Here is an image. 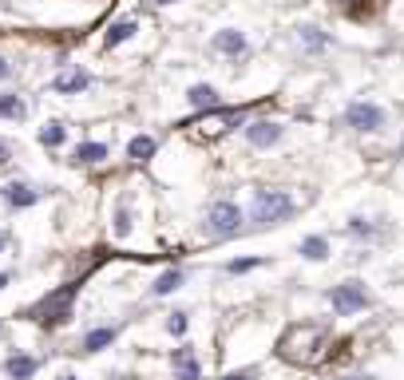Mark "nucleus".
<instances>
[{"label":"nucleus","mask_w":404,"mask_h":380,"mask_svg":"<svg viewBox=\"0 0 404 380\" xmlns=\"http://www.w3.org/2000/svg\"><path fill=\"white\" fill-rule=\"evenodd\" d=\"M115 234H119V238L131 234V214H127V206H119V214H115Z\"/></svg>","instance_id":"24"},{"label":"nucleus","mask_w":404,"mask_h":380,"mask_svg":"<svg viewBox=\"0 0 404 380\" xmlns=\"http://www.w3.org/2000/svg\"><path fill=\"white\" fill-rule=\"evenodd\" d=\"M88 83H91V76L80 68V64H71V68H64L60 76L52 80V91H60V95H80Z\"/></svg>","instance_id":"8"},{"label":"nucleus","mask_w":404,"mask_h":380,"mask_svg":"<svg viewBox=\"0 0 404 380\" xmlns=\"http://www.w3.org/2000/svg\"><path fill=\"white\" fill-rule=\"evenodd\" d=\"M186 100H191V107H198V111H214L218 107V91H214L210 83H194V88L186 91Z\"/></svg>","instance_id":"13"},{"label":"nucleus","mask_w":404,"mask_h":380,"mask_svg":"<svg viewBox=\"0 0 404 380\" xmlns=\"http://www.w3.org/2000/svg\"><path fill=\"white\" fill-rule=\"evenodd\" d=\"M4 372H8L12 380H32V376H36V357H28V352H16V357H8Z\"/></svg>","instance_id":"11"},{"label":"nucleus","mask_w":404,"mask_h":380,"mask_svg":"<svg viewBox=\"0 0 404 380\" xmlns=\"http://www.w3.org/2000/svg\"><path fill=\"white\" fill-rule=\"evenodd\" d=\"M345 123L353 131H361V135H373V131L384 127V107H376V103H369V100H357V103L345 107Z\"/></svg>","instance_id":"5"},{"label":"nucleus","mask_w":404,"mask_h":380,"mask_svg":"<svg viewBox=\"0 0 404 380\" xmlns=\"http://www.w3.org/2000/svg\"><path fill=\"white\" fill-rule=\"evenodd\" d=\"M278 139H282V123H273V119H254L246 127V143L250 147H273Z\"/></svg>","instance_id":"9"},{"label":"nucleus","mask_w":404,"mask_h":380,"mask_svg":"<svg viewBox=\"0 0 404 380\" xmlns=\"http://www.w3.org/2000/svg\"><path fill=\"white\" fill-rule=\"evenodd\" d=\"M171 369H174V380H202L198 357H194L191 345H179V349L171 352Z\"/></svg>","instance_id":"7"},{"label":"nucleus","mask_w":404,"mask_h":380,"mask_svg":"<svg viewBox=\"0 0 404 380\" xmlns=\"http://www.w3.org/2000/svg\"><path fill=\"white\" fill-rule=\"evenodd\" d=\"M4 162H8V143L0 139V167H4Z\"/></svg>","instance_id":"27"},{"label":"nucleus","mask_w":404,"mask_h":380,"mask_svg":"<svg viewBox=\"0 0 404 380\" xmlns=\"http://www.w3.org/2000/svg\"><path fill=\"white\" fill-rule=\"evenodd\" d=\"M179 285H182V273L179 270H167L159 281H155V293H159V297H167V293H174Z\"/></svg>","instance_id":"21"},{"label":"nucleus","mask_w":404,"mask_h":380,"mask_svg":"<svg viewBox=\"0 0 404 380\" xmlns=\"http://www.w3.org/2000/svg\"><path fill=\"white\" fill-rule=\"evenodd\" d=\"M329 301H333L337 317H353V313H361L364 305H369V293H364L361 281H341V285H333Z\"/></svg>","instance_id":"4"},{"label":"nucleus","mask_w":404,"mask_h":380,"mask_svg":"<svg viewBox=\"0 0 404 380\" xmlns=\"http://www.w3.org/2000/svg\"><path fill=\"white\" fill-rule=\"evenodd\" d=\"M210 48L218 52V56H230V60H238V56H246V48H250V40H246L238 28H222V32H214V40Z\"/></svg>","instance_id":"6"},{"label":"nucleus","mask_w":404,"mask_h":380,"mask_svg":"<svg viewBox=\"0 0 404 380\" xmlns=\"http://www.w3.org/2000/svg\"><path fill=\"white\" fill-rule=\"evenodd\" d=\"M222 380H250V372H226Z\"/></svg>","instance_id":"28"},{"label":"nucleus","mask_w":404,"mask_h":380,"mask_svg":"<svg viewBox=\"0 0 404 380\" xmlns=\"http://www.w3.org/2000/svg\"><path fill=\"white\" fill-rule=\"evenodd\" d=\"M238 226H242V206L230 198H218L206 210V230L214 234V238H230V234H238Z\"/></svg>","instance_id":"2"},{"label":"nucleus","mask_w":404,"mask_h":380,"mask_svg":"<svg viewBox=\"0 0 404 380\" xmlns=\"http://www.w3.org/2000/svg\"><path fill=\"white\" fill-rule=\"evenodd\" d=\"M107 159V143H80V147L71 150V162H76V167H91V162H103Z\"/></svg>","instance_id":"12"},{"label":"nucleus","mask_w":404,"mask_h":380,"mask_svg":"<svg viewBox=\"0 0 404 380\" xmlns=\"http://www.w3.org/2000/svg\"><path fill=\"white\" fill-rule=\"evenodd\" d=\"M297 32H302V44H305L309 52H321V48H329V36H325L321 28H314V24H305V28H297Z\"/></svg>","instance_id":"19"},{"label":"nucleus","mask_w":404,"mask_h":380,"mask_svg":"<svg viewBox=\"0 0 404 380\" xmlns=\"http://www.w3.org/2000/svg\"><path fill=\"white\" fill-rule=\"evenodd\" d=\"M76 293H80V281H68L64 290H56L52 297H44L40 309H36V321H44V325H60V321H68Z\"/></svg>","instance_id":"3"},{"label":"nucleus","mask_w":404,"mask_h":380,"mask_svg":"<svg viewBox=\"0 0 404 380\" xmlns=\"http://www.w3.org/2000/svg\"><path fill=\"white\" fill-rule=\"evenodd\" d=\"M60 380H76V376H68V372H64V376H60Z\"/></svg>","instance_id":"31"},{"label":"nucleus","mask_w":404,"mask_h":380,"mask_svg":"<svg viewBox=\"0 0 404 380\" xmlns=\"http://www.w3.org/2000/svg\"><path fill=\"white\" fill-rule=\"evenodd\" d=\"M8 76H12V64L4 60V56H0V80H8Z\"/></svg>","instance_id":"26"},{"label":"nucleus","mask_w":404,"mask_h":380,"mask_svg":"<svg viewBox=\"0 0 404 380\" xmlns=\"http://www.w3.org/2000/svg\"><path fill=\"white\" fill-rule=\"evenodd\" d=\"M159 4H179V0H159Z\"/></svg>","instance_id":"30"},{"label":"nucleus","mask_w":404,"mask_h":380,"mask_svg":"<svg viewBox=\"0 0 404 380\" xmlns=\"http://www.w3.org/2000/svg\"><path fill=\"white\" fill-rule=\"evenodd\" d=\"M302 258H309V261H325V258H329V242L317 238V234H314V238H305V242H302Z\"/></svg>","instance_id":"18"},{"label":"nucleus","mask_w":404,"mask_h":380,"mask_svg":"<svg viewBox=\"0 0 404 380\" xmlns=\"http://www.w3.org/2000/svg\"><path fill=\"white\" fill-rule=\"evenodd\" d=\"M64 135H68L64 123H44V127H40V143H44V147H60Z\"/></svg>","instance_id":"20"},{"label":"nucleus","mask_w":404,"mask_h":380,"mask_svg":"<svg viewBox=\"0 0 404 380\" xmlns=\"http://www.w3.org/2000/svg\"><path fill=\"white\" fill-rule=\"evenodd\" d=\"M119 337V329L115 325H107V329H91L88 337H83V352H100V349H107L112 340Z\"/></svg>","instance_id":"14"},{"label":"nucleus","mask_w":404,"mask_h":380,"mask_svg":"<svg viewBox=\"0 0 404 380\" xmlns=\"http://www.w3.org/2000/svg\"><path fill=\"white\" fill-rule=\"evenodd\" d=\"M262 266V258H234L230 266H226V273H250V270H258Z\"/></svg>","instance_id":"22"},{"label":"nucleus","mask_w":404,"mask_h":380,"mask_svg":"<svg viewBox=\"0 0 404 380\" xmlns=\"http://www.w3.org/2000/svg\"><path fill=\"white\" fill-rule=\"evenodd\" d=\"M337 380H353V376H337Z\"/></svg>","instance_id":"32"},{"label":"nucleus","mask_w":404,"mask_h":380,"mask_svg":"<svg viewBox=\"0 0 404 380\" xmlns=\"http://www.w3.org/2000/svg\"><path fill=\"white\" fill-rule=\"evenodd\" d=\"M28 107H24L20 95H0V119H24Z\"/></svg>","instance_id":"17"},{"label":"nucleus","mask_w":404,"mask_h":380,"mask_svg":"<svg viewBox=\"0 0 404 380\" xmlns=\"http://www.w3.org/2000/svg\"><path fill=\"white\" fill-rule=\"evenodd\" d=\"M349 234H357V238H373L376 226L373 222H364V218H349Z\"/></svg>","instance_id":"23"},{"label":"nucleus","mask_w":404,"mask_h":380,"mask_svg":"<svg viewBox=\"0 0 404 380\" xmlns=\"http://www.w3.org/2000/svg\"><path fill=\"white\" fill-rule=\"evenodd\" d=\"M167 329H171L174 337H182V333H186V313H171V317H167Z\"/></svg>","instance_id":"25"},{"label":"nucleus","mask_w":404,"mask_h":380,"mask_svg":"<svg viewBox=\"0 0 404 380\" xmlns=\"http://www.w3.org/2000/svg\"><path fill=\"white\" fill-rule=\"evenodd\" d=\"M4 285H8V273H0V290H4Z\"/></svg>","instance_id":"29"},{"label":"nucleus","mask_w":404,"mask_h":380,"mask_svg":"<svg viewBox=\"0 0 404 380\" xmlns=\"http://www.w3.org/2000/svg\"><path fill=\"white\" fill-rule=\"evenodd\" d=\"M155 147H159V143L151 139V135H135L131 143H127V159H135V162H147L155 155Z\"/></svg>","instance_id":"15"},{"label":"nucleus","mask_w":404,"mask_h":380,"mask_svg":"<svg viewBox=\"0 0 404 380\" xmlns=\"http://www.w3.org/2000/svg\"><path fill=\"white\" fill-rule=\"evenodd\" d=\"M135 32H139V24H135V20H119V24H112V28H107L103 44H107V48H119L123 40H131Z\"/></svg>","instance_id":"16"},{"label":"nucleus","mask_w":404,"mask_h":380,"mask_svg":"<svg viewBox=\"0 0 404 380\" xmlns=\"http://www.w3.org/2000/svg\"><path fill=\"white\" fill-rule=\"evenodd\" d=\"M293 214V198L285 194V190H258L250 202V218L258 222V226H278V222H285Z\"/></svg>","instance_id":"1"},{"label":"nucleus","mask_w":404,"mask_h":380,"mask_svg":"<svg viewBox=\"0 0 404 380\" xmlns=\"http://www.w3.org/2000/svg\"><path fill=\"white\" fill-rule=\"evenodd\" d=\"M0 194H4V202H8V206H16V210H24V206H36V202H40V190H32L28 182H8Z\"/></svg>","instance_id":"10"},{"label":"nucleus","mask_w":404,"mask_h":380,"mask_svg":"<svg viewBox=\"0 0 404 380\" xmlns=\"http://www.w3.org/2000/svg\"><path fill=\"white\" fill-rule=\"evenodd\" d=\"M0 250H4V238H0Z\"/></svg>","instance_id":"33"}]
</instances>
